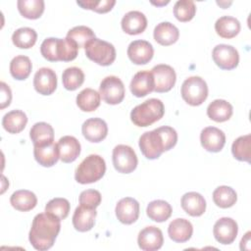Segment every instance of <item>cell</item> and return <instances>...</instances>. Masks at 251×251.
Listing matches in <instances>:
<instances>
[{
  "mask_svg": "<svg viewBox=\"0 0 251 251\" xmlns=\"http://www.w3.org/2000/svg\"><path fill=\"white\" fill-rule=\"evenodd\" d=\"M106 172L105 160L96 154H91L87 156L82 162L77 166L75 178L78 183L88 184L98 181L103 177Z\"/></svg>",
  "mask_w": 251,
  "mask_h": 251,
  "instance_id": "5",
  "label": "cell"
},
{
  "mask_svg": "<svg viewBox=\"0 0 251 251\" xmlns=\"http://www.w3.org/2000/svg\"><path fill=\"white\" fill-rule=\"evenodd\" d=\"M233 157L242 162H250L251 157V135L246 134L236 138L231 145Z\"/></svg>",
  "mask_w": 251,
  "mask_h": 251,
  "instance_id": "38",
  "label": "cell"
},
{
  "mask_svg": "<svg viewBox=\"0 0 251 251\" xmlns=\"http://www.w3.org/2000/svg\"><path fill=\"white\" fill-rule=\"evenodd\" d=\"M196 13V6L192 0H179L174 6V15L179 22H188L193 19Z\"/></svg>",
  "mask_w": 251,
  "mask_h": 251,
  "instance_id": "42",
  "label": "cell"
},
{
  "mask_svg": "<svg viewBox=\"0 0 251 251\" xmlns=\"http://www.w3.org/2000/svg\"><path fill=\"white\" fill-rule=\"evenodd\" d=\"M116 216L125 225H131L139 217V203L131 197L122 198L116 205Z\"/></svg>",
  "mask_w": 251,
  "mask_h": 251,
  "instance_id": "15",
  "label": "cell"
},
{
  "mask_svg": "<svg viewBox=\"0 0 251 251\" xmlns=\"http://www.w3.org/2000/svg\"><path fill=\"white\" fill-rule=\"evenodd\" d=\"M11 205L18 211L27 212L32 210L37 204L35 194L26 189L15 191L10 197Z\"/></svg>",
  "mask_w": 251,
  "mask_h": 251,
  "instance_id": "28",
  "label": "cell"
},
{
  "mask_svg": "<svg viewBox=\"0 0 251 251\" xmlns=\"http://www.w3.org/2000/svg\"><path fill=\"white\" fill-rule=\"evenodd\" d=\"M63 85L68 90H75L82 85L84 81V74L77 67L67 68L62 75Z\"/></svg>",
  "mask_w": 251,
  "mask_h": 251,
  "instance_id": "40",
  "label": "cell"
},
{
  "mask_svg": "<svg viewBox=\"0 0 251 251\" xmlns=\"http://www.w3.org/2000/svg\"><path fill=\"white\" fill-rule=\"evenodd\" d=\"M101 96L92 88H84L76 96V105L83 112H93L100 105Z\"/></svg>",
  "mask_w": 251,
  "mask_h": 251,
  "instance_id": "33",
  "label": "cell"
},
{
  "mask_svg": "<svg viewBox=\"0 0 251 251\" xmlns=\"http://www.w3.org/2000/svg\"><path fill=\"white\" fill-rule=\"evenodd\" d=\"M213 200L218 207L226 209L235 204L237 200V194L233 188L226 185H222L214 190Z\"/></svg>",
  "mask_w": 251,
  "mask_h": 251,
  "instance_id": "37",
  "label": "cell"
},
{
  "mask_svg": "<svg viewBox=\"0 0 251 251\" xmlns=\"http://www.w3.org/2000/svg\"><path fill=\"white\" fill-rule=\"evenodd\" d=\"M137 243L141 250L156 251L163 246V233L161 229L157 226H146L138 233Z\"/></svg>",
  "mask_w": 251,
  "mask_h": 251,
  "instance_id": "13",
  "label": "cell"
},
{
  "mask_svg": "<svg viewBox=\"0 0 251 251\" xmlns=\"http://www.w3.org/2000/svg\"><path fill=\"white\" fill-rule=\"evenodd\" d=\"M215 30L223 38L235 37L240 31V23L237 19L230 16H223L215 23Z\"/></svg>",
  "mask_w": 251,
  "mask_h": 251,
  "instance_id": "31",
  "label": "cell"
},
{
  "mask_svg": "<svg viewBox=\"0 0 251 251\" xmlns=\"http://www.w3.org/2000/svg\"><path fill=\"white\" fill-rule=\"evenodd\" d=\"M32 65L30 59L24 55L16 56L10 63V73L12 76L18 80H24L28 77L31 73Z\"/></svg>",
  "mask_w": 251,
  "mask_h": 251,
  "instance_id": "34",
  "label": "cell"
},
{
  "mask_svg": "<svg viewBox=\"0 0 251 251\" xmlns=\"http://www.w3.org/2000/svg\"><path fill=\"white\" fill-rule=\"evenodd\" d=\"M177 142V133L172 126H164L144 132L139 137V148L145 158L158 159L165 151L172 149Z\"/></svg>",
  "mask_w": 251,
  "mask_h": 251,
  "instance_id": "2",
  "label": "cell"
},
{
  "mask_svg": "<svg viewBox=\"0 0 251 251\" xmlns=\"http://www.w3.org/2000/svg\"><path fill=\"white\" fill-rule=\"evenodd\" d=\"M165 107L163 102L157 98H151L135 106L130 112L131 122L140 127L151 126L163 118Z\"/></svg>",
  "mask_w": 251,
  "mask_h": 251,
  "instance_id": "4",
  "label": "cell"
},
{
  "mask_svg": "<svg viewBox=\"0 0 251 251\" xmlns=\"http://www.w3.org/2000/svg\"><path fill=\"white\" fill-rule=\"evenodd\" d=\"M37 39L36 31L31 27H20L12 35L14 45L21 49L31 48Z\"/></svg>",
  "mask_w": 251,
  "mask_h": 251,
  "instance_id": "36",
  "label": "cell"
},
{
  "mask_svg": "<svg viewBox=\"0 0 251 251\" xmlns=\"http://www.w3.org/2000/svg\"><path fill=\"white\" fill-rule=\"evenodd\" d=\"M123 30L130 35L142 33L147 27V19L145 15L139 11L127 12L122 19Z\"/></svg>",
  "mask_w": 251,
  "mask_h": 251,
  "instance_id": "21",
  "label": "cell"
},
{
  "mask_svg": "<svg viewBox=\"0 0 251 251\" xmlns=\"http://www.w3.org/2000/svg\"><path fill=\"white\" fill-rule=\"evenodd\" d=\"M60 229L61 220L46 212L39 213L33 218L28 234L29 242L36 250H48L54 245Z\"/></svg>",
  "mask_w": 251,
  "mask_h": 251,
  "instance_id": "1",
  "label": "cell"
},
{
  "mask_svg": "<svg viewBox=\"0 0 251 251\" xmlns=\"http://www.w3.org/2000/svg\"><path fill=\"white\" fill-rule=\"evenodd\" d=\"M34 89L42 95H50L57 88V75L50 68H40L33 77Z\"/></svg>",
  "mask_w": 251,
  "mask_h": 251,
  "instance_id": "14",
  "label": "cell"
},
{
  "mask_svg": "<svg viewBox=\"0 0 251 251\" xmlns=\"http://www.w3.org/2000/svg\"><path fill=\"white\" fill-rule=\"evenodd\" d=\"M152 4H154V5H157V6H160V5H165V4H168L169 3V1H167V2H160V3H156V2H151Z\"/></svg>",
  "mask_w": 251,
  "mask_h": 251,
  "instance_id": "47",
  "label": "cell"
},
{
  "mask_svg": "<svg viewBox=\"0 0 251 251\" xmlns=\"http://www.w3.org/2000/svg\"><path fill=\"white\" fill-rule=\"evenodd\" d=\"M180 203L184 212L192 217H199L206 210V201L198 192L191 191L183 194Z\"/></svg>",
  "mask_w": 251,
  "mask_h": 251,
  "instance_id": "26",
  "label": "cell"
},
{
  "mask_svg": "<svg viewBox=\"0 0 251 251\" xmlns=\"http://www.w3.org/2000/svg\"><path fill=\"white\" fill-rule=\"evenodd\" d=\"M76 4L83 9L92 10L97 13H107L112 10L114 5L116 4V1L115 0H101V1L85 0V1H76Z\"/></svg>",
  "mask_w": 251,
  "mask_h": 251,
  "instance_id": "43",
  "label": "cell"
},
{
  "mask_svg": "<svg viewBox=\"0 0 251 251\" xmlns=\"http://www.w3.org/2000/svg\"><path fill=\"white\" fill-rule=\"evenodd\" d=\"M33 147L34 158L36 162L43 167H52L60 159L58 143H55V141Z\"/></svg>",
  "mask_w": 251,
  "mask_h": 251,
  "instance_id": "22",
  "label": "cell"
},
{
  "mask_svg": "<svg viewBox=\"0 0 251 251\" xmlns=\"http://www.w3.org/2000/svg\"><path fill=\"white\" fill-rule=\"evenodd\" d=\"M155 81L154 91L158 93L170 91L176 83V75L175 70L166 64H160L151 70Z\"/></svg>",
  "mask_w": 251,
  "mask_h": 251,
  "instance_id": "11",
  "label": "cell"
},
{
  "mask_svg": "<svg viewBox=\"0 0 251 251\" xmlns=\"http://www.w3.org/2000/svg\"><path fill=\"white\" fill-rule=\"evenodd\" d=\"M203 148L209 152H220L226 144V135L223 130L215 126H207L200 133Z\"/></svg>",
  "mask_w": 251,
  "mask_h": 251,
  "instance_id": "17",
  "label": "cell"
},
{
  "mask_svg": "<svg viewBox=\"0 0 251 251\" xmlns=\"http://www.w3.org/2000/svg\"><path fill=\"white\" fill-rule=\"evenodd\" d=\"M99 94L107 104H120L126 94L124 83L116 75L106 76L100 83Z\"/></svg>",
  "mask_w": 251,
  "mask_h": 251,
  "instance_id": "9",
  "label": "cell"
},
{
  "mask_svg": "<svg viewBox=\"0 0 251 251\" xmlns=\"http://www.w3.org/2000/svg\"><path fill=\"white\" fill-rule=\"evenodd\" d=\"M180 94L187 104L199 106L208 97L207 83L200 76H190L182 82Z\"/></svg>",
  "mask_w": 251,
  "mask_h": 251,
  "instance_id": "7",
  "label": "cell"
},
{
  "mask_svg": "<svg viewBox=\"0 0 251 251\" xmlns=\"http://www.w3.org/2000/svg\"><path fill=\"white\" fill-rule=\"evenodd\" d=\"M1 86V105L0 108L4 109L6 107H8L11 104V100H12V91L11 88L9 87V85H7L4 81H2L0 83Z\"/></svg>",
  "mask_w": 251,
  "mask_h": 251,
  "instance_id": "45",
  "label": "cell"
},
{
  "mask_svg": "<svg viewBox=\"0 0 251 251\" xmlns=\"http://www.w3.org/2000/svg\"><path fill=\"white\" fill-rule=\"evenodd\" d=\"M170 238L177 243H183L190 239L193 233V226L188 220L176 219L173 220L168 227Z\"/></svg>",
  "mask_w": 251,
  "mask_h": 251,
  "instance_id": "23",
  "label": "cell"
},
{
  "mask_svg": "<svg viewBox=\"0 0 251 251\" xmlns=\"http://www.w3.org/2000/svg\"><path fill=\"white\" fill-rule=\"evenodd\" d=\"M84 50L86 57L100 66H110L116 59L114 45L96 37L85 45Z\"/></svg>",
  "mask_w": 251,
  "mask_h": 251,
  "instance_id": "6",
  "label": "cell"
},
{
  "mask_svg": "<svg viewBox=\"0 0 251 251\" xmlns=\"http://www.w3.org/2000/svg\"><path fill=\"white\" fill-rule=\"evenodd\" d=\"M96 216L97 212L95 208L79 205L75 208L73 215V226L76 230L80 232L88 231L94 226Z\"/></svg>",
  "mask_w": 251,
  "mask_h": 251,
  "instance_id": "20",
  "label": "cell"
},
{
  "mask_svg": "<svg viewBox=\"0 0 251 251\" xmlns=\"http://www.w3.org/2000/svg\"><path fill=\"white\" fill-rule=\"evenodd\" d=\"M232 112L233 109L231 104L224 99H216L212 101L207 108L208 117L217 123H223L229 120L232 116Z\"/></svg>",
  "mask_w": 251,
  "mask_h": 251,
  "instance_id": "27",
  "label": "cell"
},
{
  "mask_svg": "<svg viewBox=\"0 0 251 251\" xmlns=\"http://www.w3.org/2000/svg\"><path fill=\"white\" fill-rule=\"evenodd\" d=\"M27 117L25 113L21 110H13L4 115L2 119V126L9 133H19L26 126Z\"/></svg>",
  "mask_w": 251,
  "mask_h": 251,
  "instance_id": "30",
  "label": "cell"
},
{
  "mask_svg": "<svg viewBox=\"0 0 251 251\" xmlns=\"http://www.w3.org/2000/svg\"><path fill=\"white\" fill-rule=\"evenodd\" d=\"M101 199L102 196L98 190L86 189L79 194V205L96 209L100 205Z\"/></svg>",
  "mask_w": 251,
  "mask_h": 251,
  "instance_id": "44",
  "label": "cell"
},
{
  "mask_svg": "<svg viewBox=\"0 0 251 251\" xmlns=\"http://www.w3.org/2000/svg\"><path fill=\"white\" fill-rule=\"evenodd\" d=\"M250 231H247L240 241V249L241 250H250Z\"/></svg>",
  "mask_w": 251,
  "mask_h": 251,
  "instance_id": "46",
  "label": "cell"
},
{
  "mask_svg": "<svg viewBox=\"0 0 251 251\" xmlns=\"http://www.w3.org/2000/svg\"><path fill=\"white\" fill-rule=\"evenodd\" d=\"M212 57L216 65L222 70H233L239 62L238 51L231 45L219 44L214 47Z\"/></svg>",
  "mask_w": 251,
  "mask_h": 251,
  "instance_id": "10",
  "label": "cell"
},
{
  "mask_svg": "<svg viewBox=\"0 0 251 251\" xmlns=\"http://www.w3.org/2000/svg\"><path fill=\"white\" fill-rule=\"evenodd\" d=\"M83 136L90 142H100L108 134V126L100 118H91L86 120L81 126Z\"/></svg>",
  "mask_w": 251,
  "mask_h": 251,
  "instance_id": "19",
  "label": "cell"
},
{
  "mask_svg": "<svg viewBox=\"0 0 251 251\" xmlns=\"http://www.w3.org/2000/svg\"><path fill=\"white\" fill-rule=\"evenodd\" d=\"M78 47L68 38L48 37L40 45L41 55L50 62H70L76 58Z\"/></svg>",
  "mask_w": 251,
  "mask_h": 251,
  "instance_id": "3",
  "label": "cell"
},
{
  "mask_svg": "<svg viewBox=\"0 0 251 251\" xmlns=\"http://www.w3.org/2000/svg\"><path fill=\"white\" fill-rule=\"evenodd\" d=\"M154 49L150 42L146 40H134L127 47V56L135 65H145L151 61Z\"/></svg>",
  "mask_w": 251,
  "mask_h": 251,
  "instance_id": "16",
  "label": "cell"
},
{
  "mask_svg": "<svg viewBox=\"0 0 251 251\" xmlns=\"http://www.w3.org/2000/svg\"><path fill=\"white\" fill-rule=\"evenodd\" d=\"M20 14L29 20H36L44 12L43 0H19L17 2Z\"/></svg>",
  "mask_w": 251,
  "mask_h": 251,
  "instance_id": "35",
  "label": "cell"
},
{
  "mask_svg": "<svg viewBox=\"0 0 251 251\" xmlns=\"http://www.w3.org/2000/svg\"><path fill=\"white\" fill-rule=\"evenodd\" d=\"M237 223L233 219L227 217H224L218 220L215 223L213 228V233L216 240L224 245L232 243L237 236Z\"/></svg>",
  "mask_w": 251,
  "mask_h": 251,
  "instance_id": "12",
  "label": "cell"
},
{
  "mask_svg": "<svg viewBox=\"0 0 251 251\" xmlns=\"http://www.w3.org/2000/svg\"><path fill=\"white\" fill-rule=\"evenodd\" d=\"M58 148L60 159L64 163L74 162L80 154V143L72 135L61 137L58 141Z\"/></svg>",
  "mask_w": 251,
  "mask_h": 251,
  "instance_id": "24",
  "label": "cell"
},
{
  "mask_svg": "<svg viewBox=\"0 0 251 251\" xmlns=\"http://www.w3.org/2000/svg\"><path fill=\"white\" fill-rule=\"evenodd\" d=\"M156 42L163 46H169L176 43L179 37L178 28L170 22H162L158 24L153 32Z\"/></svg>",
  "mask_w": 251,
  "mask_h": 251,
  "instance_id": "25",
  "label": "cell"
},
{
  "mask_svg": "<svg viewBox=\"0 0 251 251\" xmlns=\"http://www.w3.org/2000/svg\"><path fill=\"white\" fill-rule=\"evenodd\" d=\"M29 137L33 146H41L54 141V129L49 124L39 122L30 128Z\"/></svg>",
  "mask_w": 251,
  "mask_h": 251,
  "instance_id": "29",
  "label": "cell"
},
{
  "mask_svg": "<svg viewBox=\"0 0 251 251\" xmlns=\"http://www.w3.org/2000/svg\"><path fill=\"white\" fill-rule=\"evenodd\" d=\"M66 38L75 42L78 48H82L85 47V45L91 39L95 38V34L90 27L85 25H77L68 31Z\"/></svg>",
  "mask_w": 251,
  "mask_h": 251,
  "instance_id": "39",
  "label": "cell"
},
{
  "mask_svg": "<svg viewBox=\"0 0 251 251\" xmlns=\"http://www.w3.org/2000/svg\"><path fill=\"white\" fill-rule=\"evenodd\" d=\"M113 165L115 169L122 174H129L137 167V156L134 150L125 144H119L113 149Z\"/></svg>",
  "mask_w": 251,
  "mask_h": 251,
  "instance_id": "8",
  "label": "cell"
},
{
  "mask_svg": "<svg viewBox=\"0 0 251 251\" xmlns=\"http://www.w3.org/2000/svg\"><path fill=\"white\" fill-rule=\"evenodd\" d=\"M70 202L65 198L56 197L51 199L45 206V212L58 218L59 220H65L70 212Z\"/></svg>",
  "mask_w": 251,
  "mask_h": 251,
  "instance_id": "41",
  "label": "cell"
},
{
  "mask_svg": "<svg viewBox=\"0 0 251 251\" xmlns=\"http://www.w3.org/2000/svg\"><path fill=\"white\" fill-rule=\"evenodd\" d=\"M131 93L136 97H144L154 91L155 81L151 72L140 71L136 73L129 84Z\"/></svg>",
  "mask_w": 251,
  "mask_h": 251,
  "instance_id": "18",
  "label": "cell"
},
{
  "mask_svg": "<svg viewBox=\"0 0 251 251\" xmlns=\"http://www.w3.org/2000/svg\"><path fill=\"white\" fill-rule=\"evenodd\" d=\"M172 206L165 200L151 201L146 208V214L149 219L157 223L166 222L172 216Z\"/></svg>",
  "mask_w": 251,
  "mask_h": 251,
  "instance_id": "32",
  "label": "cell"
}]
</instances>
